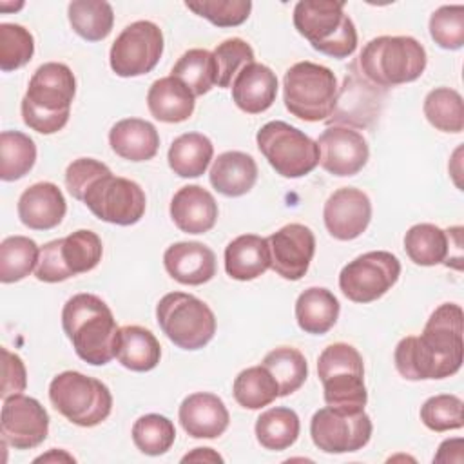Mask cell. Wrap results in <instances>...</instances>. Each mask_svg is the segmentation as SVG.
<instances>
[{
	"instance_id": "obj_1",
	"label": "cell",
	"mask_w": 464,
	"mask_h": 464,
	"mask_svg": "<svg viewBox=\"0 0 464 464\" xmlns=\"http://www.w3.org/2000/svg\"><path fill=\"white\" fill-rule=\"evenodd\" d=\"M462 308L444 303L430 315L420 335L402 337L393 353L397 372L408 381L455 375L464 357Z\"/></svg>"
},
{
	"instance_id": "obj_2",
	"label": "cell",
	"mask_w": 464,
	"mask_h": 464,
	"mask_svg": "<svg viewBox=\"0 0 464 464\" xmlns=\"http://www.w3.org/2000/svg\"><path fill=\"white\" fill-rule=\"evenodd\" d=\"M62 326L76 355L103 366L116 357L118 324L103 299L94 294H76L62 308Z\"/></svg>"
},
{
	"instance_id": "obj_3",
	"label": "cell",
	"mask_w": 464,
	"mask_h": 464,
	"mask_svg": "<svg viewBox=\"0 0 464 464\" xmlns=\"http://www.w3.org/2000/svg\"><path fill=\"white\" fill-rule=\"evenodd\" d=\"M74 92L76 80L65 63L47 62L40 65L33 72L27 92L22 98L24 123L40 134L62 130L69 121Z\"/></svg>"
},
{
	"instance_id": "obj_4",
	"label": "cell",
	"mask_w": 464,
	"mask_h": 464,
	"mask_svg": "<svg viewBox=\"0 0 464 464\" xmlns=\"http://www.w3.org/2000/svg\"><path fill=\"white\" fill-rule=\"evenodd\" d=\"M426 62V51L415 38L377 36L362 47L355 65L370 83L388 89L420 78Z\"/></svg>"
},
{
	"instance_id": "obj_5",
	"label": "cell",
	"mask_w": 464,
	"mask_h": 464,
	"mask_svg": "<svg viewBox=\"0 0 464 464\" xmlns=\"http://www.w3.org/2000/svg\"><path fill=\"white\" fill-rule=\"evenodd\" d=\"M294 25L310 45L332 58H348L357 49V31L344 13V2L301 0L294 7Z\"/></svg>"
},
{
	"instance_id": "obj_6",
	"label": "cell",
	"mask_w": 464,
	"mask_h": 464,
	"mask_svg": "<svg viewBox=\"0 0 464 464\" xmlns=\"http://www.w3.org/2000/svg\"><path fill=\"white\" fill-rule=\"evenodd\" d=\"M337 91L334 71L308 60L294 63L283 78L285 107L295 118L312 123L330 118Z\"/></svg>"
},
{
	"instance_id": "obj_7",
	"label": "cell",
	"mask_w": 464,
	"mask_h": 464,
	"mask_svg": "<svg viewBox=\"0 0 464 464\" xmlns=\"http://www.w3.org/2000/svg\"><path fill=\"white\" fill-rule=\"evenodd\" d=\"M317 375L328 406L350 411L364 410L368 392L364 386V364L357 348L348 343L326 346L317 359Z\"/></svg>"
},
{
	"instance_id": "obj_8",
	"label": "cell",
	"mask_w": 464,
	"mask_h": 464,
	"mask_svg": "<svg viewBox=\"0 0 464 464\" xmlns=\"http://www.w3.org/2000/svg\"><path fill=\"white\" fill-rule=\"evenodd\" d=\"M49 401L60 415L82 428L98 426L112 410L107 384L72 370L62 372L51 381Z\"/></svg>"
},
{
	"instance_id": "obj_9",
	"label": "cell",
	"mask_w": 464,
	"mask_h": 464,
	"mask_svg": "<svg viewBox=\"0 0 464 464\" xmlns=\"http://www.w3.org/2000/svg\"><path fill=\"white\" fill-rule=\"evenodd\" d=\"M156 321L169 341L183 350H199L216 334V315L210 306L185 292L165 294L156 304Z\"/></svg>"
},
{
	"instance_id": "obj_10",
	"label": "cell",
	"mask_w": 464,
	"mask_h": 464,
	"mask_svg": "<svg viewBox=\"0 0 464 464\" xmlns=\"http://www.w3.org/2000/svg\"><path fill=\"white\" fill-rule=\"evenodd\" d=\"M256 143L270 167L283 178H303L319 165L317 143L286 121L265 123L256 134Z\"/></svg>"
},
{
	"instance_id": "obj_11",
	"label": "cell",
	"mask_w": 464,
	"mask_h": 464,
	"mask_svg": "<svg viewBox=\"0 0 464 464\" xmlns=\"http://www.w3.org/2000/svg\"><path fill=\"white\" fill-rule=\"evenodd\" d=\"M102 254L103 245L98 234L80 228L40 248L34 276L44 283H60L92 270L102 261Z\"/></svg>"
},
{
	"instance_id": "obj_12",
	"label": "cell",
	"mask_w": 464,
	"mask_h": 464,
	"mask_svg": "<svg viewBox=\"0 0 464 464\" xmlns=\"http://www.w3.org/2000/svg\"><path fill=\"white\" fill-rule=\"evenodd\" d=\"M83 203L98 219L129 227L143 218L147 198L136 181L109 172L91 183Z\"/></svg>"
},
{
	"instance_id": "obj_13",
	"label": "cell",
	"mask_w": 464,
	"mask_h": 464,
	"mask_svg": "<svg viewBox=\"0 0 464 464\" xmlns=\"http://www.w3.org/2000/svg\"><path fill=\"white\" fill-rule=\"evenodd\" d=\"M401 261L386 250H372L346 263L339 274L341 292L353 303L382 297L399 279Z\"/></svg>"
},
{
	"instance_id": "obj_14",
	"label": "cell",
	"mask_w": 464,
	"mask_h": 464,
	"mask_svg": "<svg viewBox=\"0 0 464 464\" xmlns=\"http://www.w3.org/2000/svg\"><path fill=\"white\" fill-rule=\"evenodd\" d=\"M163 54V33L149 20L129 24L112 42L109 53L111 69L121 78L150 72Z\"/></svg>"
},
{
	"instance_id": "obj_15",
	"label": "cell",
	"mask_w": 464,
	"mask_h": 464,
	"mask_svg": "<svg viewBox=\"0 0 464 464\" xmlns=\"http://www.w3.org/2000/svg\"><path fill=\"white\" fill-rule=\"evenodd\" d=\"M310 435L324 453H352L362 450L372 437V420L364 410L350 411L324 406L310 420Z\"/></svg>"
},
{
	"instance_id": "obj_16",
	"label": "cell",
	"mask_w": 464,
	"mask_h": 464,
	"mask_svg": "<svg viewBox=\"0 0 464 464\" xmlns=\"http://www.w3.org/2000/svg\"><path fill=\"white\" fill-rule=\"evenodd\" d=\"M2 440L14 450H33L49 433V415L33 397L16 393L4 399L0 413Z\"/></svg>"
},
{
	"instance_id": "obj_17",
	"label": "cell",
	"mask_w": 464,
	"mask_h": 464,
	"mask_svg": "<svg viewBox=\"0 0 464 464\" xmlns=\"http://www.w3.org/2000/svg\"><path fill=\"white\" fill-rule=\"evenodd\" d=\"M384 89L370 83L361 72L352 71L344 76L337 91L335 107L326 120L328 125L368 127L381 112Z\"/></svg>"
},
{
	"instance_id": "obj_18",
	"label": "cell",
	"mask_w": 464,
	"mask_h": 464,
	"mask_svg": "<svg viewBox=\"0 0 464 464\" xmlns=\"http://www.w3.org/2000/svg\"><path fill=\"white\" fill-rule=\"evenodd\" d=\"M270 268L288 281H299L315 254V236L301 223H290L266 237Z\"/></svg>"
},
{
	"instance_id": "obj_19",
	"label": "cell",
	"mask_w": 464,
	"mask_h": 464,
	"mask_svg": "<svg viewBox=\"0 0 464 464\" xmlns=\"http://www.w3.org/2000/svg\"><path fill=\"white\" fill-rule=\"evenodd\" d=\"M315 143L319 147L321 167L339 178L353 176L362 170L370 156L364 136L343 125L326 127Z\"/></svg>"
},
{
	"instance_id": "obj_20",
	"label": "cell",
	"mask_w": 464,
	"mask_h": 464,
	"mask_svg": "<svg viewBox=\"0 0 464 464\" xmlns=\"http://www.w3.org/2000/svg\"><path fill=\"white\" fill-rule=\"evenodd\" d=\"M323 219L332 237L339 241L355 239L370 225L372 201L366 192L359 188H337L324 203Z\"/></svg>"
},
{
	"instance_id": "obj_21",
	"label": "cell",
	"mask_w": 464,
	"mask_h": 464,
	"mask_svg": "<svg viewBox=\"0 0 464 464\" xmlns=\"http://www.w3.org/2000/svg\"><path fill=\"white\" fill-rule=\"evenodd\" d=\"M181 428L194 439H216L230 422L225 402L208 392H196L183 399L178 411Z\"/></svg>"
},
{
	"instance_id": "obj_22",
	"label": "cell",
	"mask_w": 464,
	"mask_h": 464,
	"mask_svg": "<svg viewBox=\"0 0 464 464\" xmlns=\"http://www.w3.org/2000/svg\"><path fill=\"white\" fill-rule=\"evenodd\" d=\"M18 218L31 230H51L58 227L67 212V203L51 181H40L27 187L18 198Z\"/></svg>"
},
{
	"instance_id": "obj_23",
	"label": "cell",
	"mask_w": 464,
	"mask_h": 464,
	"mask_svg": "<svg viewBox=\"0 0 464 464\" xmlns=\"http://www.w3.org/2000/svg\"><path fill=\"white\" fill-rule=\"evenodd\" d=\"M163 265L167 274L181 285L198 286L216 276V254L198 241L170 245L163 254Z\"/></svg>"
},
{
	"instance_id": "obj_24",
	"label": "cell",
	"mask_w": 464,
	"mask_h": 464,
	"mask_svg": "<svg viewBox=\"0 0 464 464\" xmlns=\"http://www.w3.org/2000/svg\"><path fill=\"white\" fill-rule=\"evenodd\" d=\"M170 218L185 234H205L218 221V203L207 188L185 185L170 199Z\"/></svg>"
},
{
	"instance_id": "obj_25",
	"label": "cell",
	"mask_w": 464,
	"mask_h": 464,
	"mask_svg": "<svg viewBox=\"0 0 464 464\" xmlns=\"http://www.w3.org/2000/svg\"><path fill=\"white\" fill-rule=\"evenodd\" d=\"M277 96L276 72L257 62L245 65L232 82V100L246 114H259L272 107Z\"/></svg>"
},
{
	"instance_id": "obj_26",
	"label": "cell",
	"mask_w": 464,
	"mask_h": 464,
	"mask_svg": "<svg viewBox=\"0 0 464 464\" xmlns=\"http://www.w3.org/2000/svg\"><path fill=\"white\" fill-rule=\"evenodd\" d=\"M109 145L123 160L147 161L160 149V134L147 120L125 118L111 127Z\"/></svg>"
},
{
	"instance_id": "obj_27",
	"label": "cell",
	"mask_w": 464,
	"mask_h": 464,
	"mask_svg": "<svg viewBox=\"0 0 464 464\" xmlns=\"http://www.w3.org/2000/svg\"><path fill=\"white\" fill-rule=\"evenodd\" d=\"M208 179L219 194L239 198L250 192L257 181L256 160L241 150H227L214 160Z\"/></svg>"
},
{
	"instance_id": "obj_28",
	"label": "cell",
	"mask_w": 464,
	"mask_h": 464,
	"mask_svg": "<svg viewBox=\"0 0 464 464\" xmlns=\"http://www.w3.org/2000/svg\"><path fill=\"white\" fill-rule=\"evenodd\" d=\"M194 92L176 76H163L149 87L147 107L150 114L165 123H181L194 112Z\"/></svg>"
},
{
	"instance_id": "obj_29",
	"label": "cell",
	"mask_w": 464,
	"mask_h": 464,
	"mask_svg": "<svg viewBox=\"0 0 464 464\" xmlns=\"http://www.w3.org/2000/svg\"><path fill=\"white\" fill-rule=\"evenodd\" d=\"M270 268V248L266 237L243 234L225 248V270L232 279L252 281Z\"/></svg>"
},
{
	"instance_id": "obj_30",
	"label": "cell",
	"mask_w": 464,
	"mask_h": 464,
	"mask_svg": "<svg viewBox=\"0 0 464 464\" xmlns=\"http://www.w3.org/2000/svg\"><path fill=\"white\" fill-rule=\"evenodd\" d=\"M116 359L132 372H149L161 359V346L156 335L138 324L121 326L116 341Z\"/></svg>"
},
{
	"instance_id": "obj_31",
	"label": "cell",
	"mask_w": 464,
	"mask_h": 464,
	"mask_svg": "<svg viewBox=\"0 0 464 464\" xmlns=\"http://www.w3.org/2000/svg\"><path fill=\"white\" fill-rule=\"evenodd\" d=\"M339 310V301L328 288L310 286L295 301V321L303 332L323 335L337 323Z\"/></svg>"
},
{
	"instance_id": "obj_32",
	"label": "cell",
	"mask_w": 464,
	"mask_h": 464,
	"mask_svg": "<svg viewBox=\"0 0 464 464\" xmlns=\"http://www.w3.org/2000/svg\"><path fill=\"white\" fill-rule=\"evenodd\" d=\"M214 156L212 141L201 132H185L169 147V167L179 178H199Z\"/></svg>"
},
{
	"instance_id": "obj_33",
	"label": "cell",
	"mask_w": 464,
	"mask_h": 464,
	"mask_svg": "<svg viewBox=\"0 0 464 464\" xmlns=\"http://www.w3.org/2000/svg\"><path fill=\"white\" fill-rule=\"evenodd\" d=\"M450 232L431 223H417L404 236V250L408 257L420 266H435L448 261Z\"/></svg>"
},
{
	"instance_id": "obj_34",
	"label": "cell",
	"mask_w": 464,
	"mask_h": 464,
	"mask_svg": "<svg viewBox=\"0 0 464 464\" xmlns=\"http://www.w3.org/2000/svg\"><path fill=\"white\" fill-rule=\"evenodd\" d=\"M299 417L286 406L263 411L256 420V439L265 450L281 451L290 448L299 437Z\"/></svg>"
},
{
	"instance_id": "obj_35",
	"label": "cell",
	"mask_w": 464,
	"mask_h": 464,
	"mask_svg": "<svg viewBox=\"0 0 464 464\" xmlns=\"http://www.w3.org/2000/svg\"><path fill=\"white\" fill-rule=\"evenodd\" d=\"M72 31L87 42H100L112 31L114 13L103 0H72L67 7Z\"/></svg>"
},
{
	"instance_id": "obj_36",
	"label": "cell",
	"mask_w": 464,
	"mask_h": 464,
	"mask_svg": "<svg viewBox=\"0 0 464 464\" xmlns=\"http://www.w3.org/2000/svg\"><path fill=\"white\" fill-rule=\"evenodd\" d=\"M232 393L239 406L246 410H261L279 397V388L270 372L259 364L237 373Z\"/></svg>"
},
{
	"instance_id": "obj_37",
	"label": "cell",
	"mask_w": 464,
	"mask_h": 464,
	"mask_svg": "<svg viewBox=\"0 0 464 464\" xmlns=\"http://www.w3.org/2000/svg\"><path fill=\"white\" fill-rule=\"evenodd\" d=\"M261 364L276 379L279 397H286L297 392L308 377V364L304 355L292 346H279L268 352Z\"/></svg>"
},
{
	"instance_id": "obj_38",
	"label": "cell",
	"mask_w": 464,
	"mask_h": 464,
	"mask_svg": "<svg viewBox=\"0 0 464 464\" xmlns=\"http://www.w3.org/2000/svg\"><path fill=\"white\" fill-rule=\"evenodd\" d=\"M426 120L440 132L459 134L464 129L462 96L451 87H435L424 98Z\"/></svg>"
},
{
	"instance_id": "obj_39",
	"label": "cell",
	"mask_w": 464,
	"mask_h": 464,
	"mask_svg": "<svg viewBox=\"0 0 464 464\" xmlns=\"http://www.w3.org/2000/svg\"><path fill=\"white\" fill-rule=\"evenodd\" d=\"M36 161V145L33 138L20 130H4L0 134V178L14 181L24 178Z\"/></svg>"
},
{
	"instance_id": "obj_40",
	"label": "cell",
	"mask_w": 464,
	"mask_h": 464,
	"mask_svg": "<svg viewBox=\"0 0 464 464\" xmlns=\"http://www.w3.org/2000/svg\"><path fill=\"white\" fill-rule=\"evenodd\" d=\"M40 248L27 236H9L0 243V281L16 283L38 265Z\"/></svg>"
},
{
	"instance_id": "obj_41",
	"label": "cell",
	"mask_w": 464,
	"mask_h": 464,
	"mask_svg": "<svg viewBox=\"0 0 464 464\" xmlns=\"http://www.w3.org/2000/svg\"><path fill=\"white\" fill-rule=\"evenodd\" d=\"M170 76L181 80L194 96L207 94L216 85L214 56L207 49H188L174 63Z\"/></svg>"
},
{
	"instance_id": "obj_42",
	"label": "cell",
	"mask_w": 464,
	"mask_h": 464,
	"mask_svg": "<svg viewBox=\"0 0 464 464\" xmlns=\"http://www.w3.org/2000/svg\"><path fill=\"white\" fill-rule=\"evenodd\" d=\"M176 439V428L170 419L160 413L141 415L132 424V442L134 446L150 457L167 453Z\"/></svg>"
},
{
	"instance_id": "obj_43",
	"label": "cell",
	"mask_w": 464,
	"mask_h": 464,
	"mask_svg": "<svg viewBox=\"0 0 464 464\" xmlns=\"http://www.w3.org/2000/svg\"><path fill=\"white\" fill-rule=\"evenodd\" d=\"M212 56L216 65V85L228 89L237 72L254 62V49L241 38H228L216 45Z\"/></svg>"
},
{
	"instance_id": "obj_44",
	"label": "cell",
	"mask_w": 464,
	"mask_h": 464,
	"mask_svg": "<svg viewBox=\"0 0 464 464\" xmlns=\"http://www.w3.org/2000/svg\"><path fill=\"white\" fill-rule=\"evenodd\" d=\"M34 54V38L20 24H0V69L16 71L31 62Z\"/></svg>"
},
{
	"instance_id": "obj_45",
	"label": "cell",
	"mask_w": 464,
	"mask_h": 464,
	"mask_svg": "<svg viewBox=\"0 0 464 464\" xmlns=\"http://www.w3.org/2000/svg\"><path fill=\"white\" fill-rule=\"evenodd\" d=\"M462 399L451 393L433 395L420 406V420L433 431L460 430L464 426Z\"/></svg>"
},
{
	"instance_id": "obj_46",
	"label": "cell",
	"mask_w": 464,
	"mask_h": 464,
	"mask_svg": "<svg viewBox=\"0 0 464 464\" xmlns=\"http://www.w3.org/2000/svg\"><path fill=\"white\" fill-rule=\"evenodd\" d=\"M430 34L442 49H460L464 45V5H440L433 11L430 16Z\"/></svg>"
},
{
	"instance_id": "obj_47",
	"label": "cell",
	"mask_w": 464,
	"mask_h": 464,
	"mask_svg": "<svg viewBox=\"0 0 464 464\" xmlns=\"http://www.w3.org/2000/svg\"><path fill=\"white\" fill-rule=\"evenodd\" d=\"M185 7L218 27H236L248 18L252 11V2L250 0H192V2H185Z\"/></svg>"
},
{
	"instance_id": "obj_48",
	"label": "cell",
	"mask_w": 464,
	"mask_h": 464,
	"mask_svg": "<svg viewBox=\"0 0 464 464\" xmlns=\"http://www.w3.org/2000/svg\"><path fill=\"white\" fill-rule=\"evenodd\" d=\"M109 172L111 169L94 158H78L65 170V187L74 199L83 201L91 183Z\"/></svg>"
},
{
	"instance_id": "obj_49",
	"label": "cell",
	"mask_w": 464,
	"mask_h": 464,
	"mask_svg": "<svg viewBox=\"0 0 464 464\" xmlns=\"http://www.w3.org/2000/svg\"><path fill=\"white\" fill-rule=\"evenodd\" d=\"M27 386V372L20 355L9 352L2 346V392L0 397L7 399L11 395L22 393Z\"/></svg>"
},
{
	"instance_id": "obj_50",
	"label": "cell",
	"mask_w": 464,
	"mask_h": 464,
	"mask_svg": "<svg viewBox=\"0 0 464 464\" xmlns=\"http://www.w3.org/2000/svg\"><path fill=\"white\" fill-rule=\"evenodd\" d=\"M183 462L187 460H207V462H223V457L219 453H216L212 448H194V451L187 453L183 459Z\"/></svg>"
},
{
	"instance_id": "obj_51",
	"label": "cell",
	"mask_w": 464,
	"mask_h": 464,
	"mask_svg": "<svg viewBox=\"0 0 464 464\" xmlns=\"http://www.w3.org/2000/svg\"><path fill=\"white\" fill-rule=\"evenodd\" d=\"M47 462V460H69V462H74V457H71L69 453H65V451H56V450H53V451H49L47 455H40V457H36L34 459V462Z\"/></svg>"
}]
</instances>
